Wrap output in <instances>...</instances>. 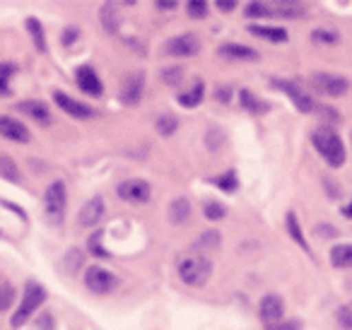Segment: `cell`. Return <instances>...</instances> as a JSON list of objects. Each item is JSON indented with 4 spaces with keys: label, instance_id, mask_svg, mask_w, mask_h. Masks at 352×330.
<instances>
[{
    "label": "cell",
    "instance_id": "cell-1",
    "mask_svg": "<svg viewBox=\"0 0 352 330\" xmlns=\"http://www.w3.org/2000/svg\"><path fill=\"white\" fill-rule=\"evenodd\" d=\"M311 142H314V150L323 157V162H326L328 166L340 169V166L345 164V160H347L345 142H342V138L338 135L333 128H328V126L316 128V131L311 133Z\"/></svg>",
    "mask_w": 352,
    "mask_h": 330
},
{
    "label": "cell",
    "instance_id": "cell-2",
    "mask_svg": "<svg viewBox=\"0 0 352 330\" xmlns=\"http://www.w3.org/2000/svg\"><path fill=\"white\" fill-rule=\"evenodd\" d=\"M210 261H206L201 253H188V256H184L179 261V277L191 287H203L208 282V277H210Z\"/></svg>",
    "mask_w": 352,
    "mask_h": 330
},
{
    "label": "cell",
    "instance_id": "cell-3",
    "mask_svg": "<svg viewBox=\"0 0 352 330\" xmlns=\"http://www.w3.org/2000/svg\"><path fill=\"white\" fill-rule=\"evenodd\" d=\"M65 205H68V190L63 181H54L44 193V214L54 227H60L65 219Z\"/></svg>",
    "mask_w": 352,
    "mask_h": 330
},
{
    "label": "cell",
    "instance_id": "cell-4",
    "mask_svg": "<svg viewBox=\"0 0 352 330\" xmlns=\"http://www.w3.org/2000/svg\"><path fill=\"white\" fill-rule=\"evenodd\" d=\"M44 301H46L44 287H41L39 282H27L22 301H20V306H17L15 316H12V328H22V325L27 323V318H30V316L34 314Z\"/></svg>",
    "mask_w": 352,
    "mask_h": 330
},
{
    "label": "cell",
    "instance_id": "cell-5",
    "mask_svg": "<svg viewBox=\"0 0 352 330\" xmlns=\"http://www.w3.org/2000/svg\"><path fill=\"white\" fill-rule=\"evenodd\" d=\"M309 87L316 94H323V97H342V94L350 92V80L333 73H314L309 78Z\"/></svg>",
    "mask_w": 352,
    "mask_h": 330
},
{
    "label": "cell",
    "instance_id": "cell-6",
    "mask_svg": "<svg viewBox=\"0 0 352 330\" xmlns=\"http://www.w3.org/2000/svg\"><path fill=\"white\" fill-rule=\"evenodd\" d=\"M162 51H164L166 56H176V58H184V56H198V51H201V39H198L196 34H191V32H184V34L164 41Z\"/></svg>",
    "mask_w": 352,
    "mask_h": 330
},
{
    "label": "cell",
    "instance_id": "cell-7",
    "mask_svg": "<svg viewBox=\"0 0 352 330\" xmlns=\"http://www.w3.org/2000/svg\"><path fill=\"white\" fill-rule=\"evenodd\" d=\"M85 285H87V289L94 292V294H109V292L116 289L118 280L109 270H104V267L92 265L85 272Z\"/></svg>",
    "mask_w": 352,
    "mask_h": 330
},
{
    "label": "cell",
    "instance_id": "cell-8",
    "mask_svg": "<svg viewBox=\"0 0 352 330\" xmlns=\"http://www.w3.org/2000/svg\"><path fill=\"white\" fill-rule=\"evenodd\" d=\"M273 87H278L280 92H285L289 99H292V104L297 107V111L302 113H314L318 109V104L314 102L311 97H309L307 92H302V89L297 87L294 82H287V80H273Z\"/></svg>",
    "mask_w": 352,
    "mask_h": 330
},
{
    "label": "cell",
    "instance_id": "cell-9",
    "mask_svg": "<svg viewBox=\"0 0 352 330\" xmlns=\"http://www.w3.org/2000/svg\"><path fill=\"white\" fill-rule=\"evenodd\" d=\"M116 193H118V198L126 200V203H147L152 195V186L142 179H128L118 186Z\"/></svg>",
    "mask_w": 352,
    "mask_h": 330
},
{
    "label": "cell",
    "instance_id": "cell-10",
    "mask_svg": "<svg viewBox=\"0 0 352 330\" xmlns=\"http://www.w3.org/2000/svg\"><path fill=\"white\" fill-rule=\"evenodd\" d=\"M258 316H261V320L265 323V328H270V325H278L280 320H283V316H285L283 299H280L278 294H265L263 299H261V304H258Z\"/></svg>",
    "mask_w": 352,
    "mask_h": 330
},
{
    "label": "cell",
    "instance_id": "cell-11",
    "mask_svg": "<svg viewBox=\"0 0 352 330\" xmlns=\"http://www.w3.org/2000/svg\"><path fill=\"white\" fill-rule=\"evenodd\" d=\"M142 89H145V73L142 70H135V73H128L123 78V85H121V99L123 104L133 107L142 99Z\"/></svg>",
    "mask_w": 352,
    "mask_h": 330
},
{
    "label": "cell",
    "instance_id": "cell-12",
    "mask_svg": "<svg viewBox=\"0 0 352 330\" xmlns=\"http://www.w3.org/2000/svg\"><path fill=\"white\" fill-rule=\"evenodd\" d=\"M54 99H56V104H58L60 111H65L68 116H73V118H92L94 116V109L92 107H87V104H82V102H78V99L68 97L65 92H58V89H56Z\"/></svg>",
    "mask_w": 352,
    "mask_h": 330
},
{
    "label": "cell",
    "instance_id": "cell-13",
    "mask_svg": "<svg viewBox=\"0 0 352 330\" xmlns=\"http://www.w3.org/2000/svg\"><path fill=\"white\" fill-rule=\"evenodd\" d=\"M0 135L8 138V140H12V142H20V145L30 142V138H32L30 128L12 116H0Z\"/></svg>",
    "mask_w": 352,
    "mask_h": 330
},
{
    "label": "cell",
    "instance_id": "cell-14",
    "mask_svg": "<svg viewBox=\"0 0 352 330\" xmlns=\"http://www.w3.org/2000/svg\"><path fill=\"white\" fill-rule=\"evenodd\" d=\"M75 80H78V87L82 89L85 94H89V97H102L104 94L102 80H99V75L94 73L89 65H82V68L75 70Z\"/></svg>",
    "mask_w": 352,
    "mask_h": 330
},
{
    "label": "cell",
    "instance_id": "cell-15",
    "mask_svg": "<svg viewBox=\"0 0 352 330\" xmlns=\"http://www.w3.org/2000/svg\"><path fill=\"white\" fill-rule=\"evenodd\" d=\"M104 212H107V205H104V198L102 195H94V198H89L87 203H85V208L80 210V224L82 227H97L99 222H102Z\"/></svg>",
    "mask_w": 352,
    "mask_h": 330
},
{
    "label": "cell",
    "instance_id": "cell-16",
    "mask_svg": "<svg viewBox=\"0 0 352 330\" xmlns=\"http://www.w3.org/2000/svg\"><path fill=\"white\" fill-rule=\"evenodd\" d=\"M17 111H22L25 116H30L32 121H36L39 126H49L51 123V111L44 102L39 99H25V102L17 104Z\"/></svg>",
    "mask_w": 352,
    "mask_h": 330
},
{
    "label": "cell",
    "instance_id": "cell-17",
    "mask_svg": "<svg viewBox=\"0 0 352 330\" xmlns=\"http://www.w3.org/2000/svg\"><path fill=\"white\" fill-rule=\"evenodd\" d=\"M217 54L230 60H258V54H256L251 46H241V44H225V46H220Z\"/></svg>",
    "mask_w": 352,
    "mask_h": 330
},
{
    "label": "cell",
    "instance_id": "cell-18",
    "mask_svg": "<svg viewBox=\"0 0 352 330\" xmlns=\"http://www.w3.org/2000/svg\"><path fill=\"white\" fill-rule=\"evenodd\" d=\"M249 32L254 36H261V39H268L273 44H285L287 41V32L283 27H263V25H251Z\"/></svg>",
    "mask_w": 352,
    "mask_h": 330
},
{
    "label": "cell",
    "instance_id": "cell-19",
    "mask_svg": "<svg viewBox=\"0 0 352 330\" xmlns=\"http://www.w3.org/2000/svg\"><path fill=\"white\" fill-rule=\"evenodd\" d=\"M191 217V203L186 198H176L174 203L169 205V219L171 224H184Z\"/></svg>",
    "mask_w": 352,
    "mask_h": 330
},
{
    "label": "cell",
    "instance_id": "cell-20",
    "mask_svg": "<svg viewBox=\"0 0 352 330\" xmlns=\"http://www.w3.org/2000/svg\"><path fill=\"white\" fill-rule=\"evenodd\" d=\"M331 263L336 267H352V243H336L331 248Z\"/></svg>",
    "mask_w": 352,
    "mask_h": 330
},
{
    "label": "cell",
    "instance_id": "cell-21",
    "mask_svg": "<svg viewBox=\"0 0 352 330\" xmlns=\"http://www.w3.org/2000/svg\"><path fill=\"white\" fill-rule=\"evenodd\" d=\"M239 102H241V107H244L246 111H251V113H265L270 109L268 104L261 102V99L256 97L251 89H241V92H239Z\"/></svg>",
    "mask_w": 352,
    "mask_h": 330
},
{
    "label": "cell",
    "instance_id": "cell-22",
    "mask_svg": "<svg viewBox=\"0 0 352 330\" xmlns=\"http://www.w3.org/2000/svg\"><path fill=\"white\" fill-rule=\"evenodd\" d=\"M203 97H206V85L196 82V85H193V89L179 94V104H182V107H186V109H191V107H198V104L203 102Z\"/></svg>",
    "mask_w": 352,
    "mask_h": 330
},
{
    "label": "cell",
    "instance_id": "cell-23",
    "mask_svg": "<svg viewBox=\"0 0 352 330\" xmlns=\"http://www.w3.org/2000/svg\"><path fill=\"white\" fill-rule=\"evenodd\" d=\"M273 12L280 17H304L307 15V10H304L302 3H292V0H289V3H275Z\"/></svg>",
    "mask_w": 352,
    "mask_h": 330
},
{
    "label": "cell",
    "instance_id": "cell-24",
    "mask_svg": "<svg viewBox=\"0 0 352 330\" xmlns=\"http://www.w3.org/2000/svg\"><path fill=\"white\" fill-rule=\"evenodd\" d=\"M285 224H287V232H289V236H292L294 241H297L299 246L304 248V251H309V246H307V239H304V234H302V227H299V219H297V214H294V212H289V214H287V219H285Z\"/></svg>",
    "mask_w": 352,
    "mask_h": 330
},
{
    "label": "cell",
    "instance_id": "cell-25",
    "mask_svg": "<svg viewBox=\"0 0 352 330\" xmlns=\"http://www.w3.org/2000/svg\"><path fill=\"white\" fill-rule=\"evenodd\" d=\"M17 73V68L12 63H0V97L10 94V80Z\"/></svg>",
    "mask_w": 352,
    "mask_h": 330
},
{
    "label": "cell",
    "instance_id": "cell-26",
    "mask_svg": "<svg viewBox=\"0 0 352 330\" xmlns=\"http://www.w3.org/2000/svg\"><path fill=\"white\" fill-rule=\"evenodd\" d=\"M0 176H6V179L12 181V184H20L22 181V174L17 171V164L10 160V157H0Z\"/></svg>",
    "mask_w": 352,
    "mask_h": 330
},
{
    "label": "cell",
    "instance_id": "cell-27",
    "mask_svg": "<svg viewBox=\"0 0 352 330\" xmlns=\"http://www.w3.org/2000/svg\"><path fill=\"white\" fill-rule=\"evenodd\" d=\"M27 30H30L32 39H34V44H36V49L44 54V51H46V39H44V27H41V22L34 20V17H30V20H27Z\"/></svg>",
    "mask_w": 352,
    "mask_h": 330
},
{
    "label": "cell",
    "instance_id": "cell-28",
    "mask_svg": "<svg viewBox=\"0 0 352 330\" xmlns=\"http://www.w3.org/2000/svg\"><path fill=\"white\" fill-rule=\"evenodd\" d=\"M176 128H179V121H176V116H171V113H160V116H157V131H160L164 138L174 135Z\"/></svg>",
    "mask_w": 352,
    "mask_h": 330
},
{
    "label": "cell",
    "instance_id": "cell-29",
    "mask_svg": "<svg viewBox=\"0 0 352 330\" xmlns=\"http://www.w3.org/2000/svg\"><path fill=\"white\" fill-rule=\"evenodd\" d=\"M15 301V287L6 280V277H0V311H8Z\"/></svg>",
    "mask_w": 352,
    "mask_h": 330
},
{
    "label": "cell",
    "instance_id": "cell-30",
    "mask_svg": "<svg viewBox=\"0 0 352 330\" xmlns=\"http://www.w3.org/2000/svg\"><path fill=\"white\" fill-rule=\"evenodd\" d=\"M220 232L217 229H210V232H206V234H201L198 236V241H196V248L201 251V248H217L220 246Z\"/></svg>",
    "mask_w": 352,
    "mask_h": 330
},
{
    "label": "cell",
    "instance_id": "cell-31",
    "mask_svg": "<svg viewBox=\"0 0 352 330\" xmlns=\"http://www.w3.org/2000/svg\"><path fill=\"white\" fill-rule=\"evenodd\" d=\"M244 12H246V17H251V20H258V17H270V15H273V6H265V3H249Z\"/></svg>",
    "mask_w": 352,
    "mask_h": 330
},
{
    "label": "cell",
    "instance_id": "cell-32",
    "mask_svg": "<svg viewBox=\"0 0 352 330\" xmlns=\"http://www.w3.org/2000/svg\"><path fill=\"white\" fill-rule=\"evenodd\" d=\"M102 22H104V30H107L109 34L118 32V17H116V10H113V6H104L102 8Z\"/></svg>",
    "mask_w": 352,
    "mask_h": 330
},
{
    "label": "cell",
    "instance_id": "cell-33",
    "mask_svg": "<svg viewBox=\"0 0 352 330\" xmlns=\"http://www.w3.org/2000/svg\"><path fill=\"white\" fill-rule=\"evenodd\" d=\"M212 184L217 186V188H222V190H227V193H234L236 188H239V181H236V176L232 174H222V176H217V179H212Z\"/></svg>",
    "mask_w": 352,
    "mask_h": 330
},
{
    "label": "cell",
    "instance_id": "cell-34",
    "mask_svg": "<svg viewBox=\"0 0 352 330\" xmlns=\"http://www.w3.org/2000/svg\"><path fill=\"white\" fill-rule=\"evenodd\" d=\"M102 229L99 232H94V236H89V241H87V246H89V253L92 256H97V258H109V251L102 246Z\"/></svg>",
    "mask_w": 352,
    "mask_h": 330
},
{
    "label": "cell",
    "instance_id": "cell-35",
    "mask_svg": "<svg viewBox=\"0 0 352 330\" xmlns=\"http://www.w3.org/2000/svg\"><path fill=\"white\" fill-rule=\"evenodd\" d=\"M311 39L316 41V44H338L340 36H338V32H333V30H314Z\"/></svg>",
    "mask_w": 352,
    "mask_h": 330
},
{
    "label": "cell",
    "instance_id": "cell-36",
    "mask_svg": "<svg viewBox=\"0 0 352 330\" xmlns=\"http://www.w3.org/2000/svg\"><path fill=\"white\" fill-rule=\"evenodd\" d=\"M162 80H164L169 87H179L184 80V68H166L162 70Z\"/></svg>",
    "mask_w": 352,
    "mask_h": 330
},
{
    "label": "cell",
    "instance_id": "cell-37",
    "mask_svg": "<svg viewBox=\"0 0 352 330\" xmlns=\"http://www.w3.org/2000/svg\"><path fill=\"white\" fill-rule=\"evenodd\" d=\"M186 12L193 20H203V17L208 15V3H203V0H191L186 6Z\"/></svg>",
    "mask_w": 352,
    "mask_h": 330
},
{
    "label": "cell",
    "instance_id": "cell-38",
    "mask_svg": "<svg viewBox=\"0 0 352 330\" xmlns=\"http://www.w3.org/2000/svg\"><path fill=\"white\" fill-rule=\"evenodd\" d=\"M227 214L225 205L222 203H215V200H210V203L206 205V217L210 219V222H215V219H222Z\"/></svg>",
    "mask_w": 352,
    "mask_h": 330
},
{
    "label": "cell",
    "instance_id": "cell-39",
    "mask_svg": "<svg viewBox=\"0 0 352 330\" xmlns=\"http://www.w3.org/2000/svg\"><path fill=\"white\" fill-rule=\"evenodd\" d=\"M222 140H225V133H222L220 128H210V133H208V138H206L208 147H210L212 152H217L222 145Z\"/></svg>",
    "mask_w": 352,
    "mask_h": 330
},
{
    "label": "cell",
    "instance_id": "cell-40",
    "mask_svg": "<svg viewBox=\"0 0 352 330\" xmlns=\"http://www.w3.org/2000/svg\"><path fill=\"white\" fill-rule=\"evenodd\" d=\"M338 320L342 323V328L352 330V309L350 306H342V309L338 311Z\"/></svg>",
    "mask_w": 352,
    "mask_h": 330
},
{
    "label": "cell",
    "instance_id": "cell-41",
    "mask_svg": "<svg viewBox=\"0 0 352 330\" xmlns=\"http://www.w3.org/2000/svg\"><path fill=\"white\" fill-rule=\"evenodd\" d=\"M265 330H302V325H299V320H287V323L280 320L278 325H270V328H265Z\"/></svg>",
    "mask_w": 352,
    "mask_h": 330
},
{
    "label": "cell",
    "instance_id": "cell-42",
    "mask_svg": "<svg viewBox=\"0 0 352 330\" xmlns=\"http://www.w3.org/2000/svg\"><path fill=\"white\" fill-rule=\"evenodd\" d=\"M36 323H39V330H54V318H51V314H44Z\"/></svg>",
    "mask_w": 352,
    "mask_h": 330
},
{
    "label": "cell",
    "instance_id": "cell-43",
    "mask_svg": "<svg viewBox=\"0 0 352 330\" xmlns=\"http://www.w3.org/2000/svg\"><path fill=\"white\" fill-rule=\"evenodd\" d=\"M217 99H220L222 104H230V99H232V89L230 87H217V94H215Z\"/></svg>",
    "mask_w": 352,
    "mask_h": 330
},
{
    "label": "cell",
    "instance_id": "cell-44",
    "mask_svg": "<svg viewBox=\"0 0 352 330\" xmlns=\"http://www.w3.org/2000/svg\"><path fill=\"white\" fill-rule=\"evenodd\" d=\"M217 8H220L222 12H232L236 8L234 0H217Z\"/></svg>",
    "mask_w": 352,
    "mask_h": 330
},
{
    "label": "cell",
    "instance_id": "cell-45",
    "mask_svg": "<svg viewBox=\"0 0 352 330\" xmlns=\"http://www.w3.org/2000/svg\"><path fill=\"white\" fill-rule=\"evenodd\" d=\"M73 36H75V39H78V32H75V30H65V36H63V44H65V46H68V44H70V41H73Z\"/></svg>",
    "mask_w": 352,
    "mask_h": 330
},
{
    "label": "cell",
    "instance_id": "cell-46",
    "mask_svg": "<svg viewBox=\"0 0 352 330\" xmlns=\"http://www.w3.org/2000/svg\"><path fill=\"white\" fill-rule=\"evenodd\" d=\"M340 212H342V217L352 219V200H350V203H347V205H345V208H342V210H340Z\"/></svg>",
    "mask_w": 352,
    "mask_h": 330
},
{
    "label": "cell",
    "instance_id": "cell-47",
    "mask_svg": "<svg viewBox=\"0 0 352 330\" xmlns=\"http://www.w3.org/2000/svg\"><path fill=\"white\" fill-rule=\"evenodd\" d=\"M157 8H162V10H174L176 3H157Z\"/></svg>",
    "mask_w": 352,
    "mask_h": 330
},
{
    "label": "cell",
    "instance_id": "cell-48",
    "mask_svg": "<svg viewBox=\"0 0 352 330\" xmlns=\"http://www.w3.org/2000/svg\"><path fill=\"white\" fill-rule=\"evenodd\" d=\"M350 309H352V306H350Z\"/></svg>",
    "mask_w": 352,
    "mask_h": 330
}]
</instances>
